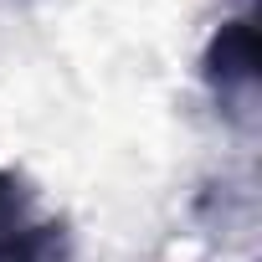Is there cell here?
Listing matches in <instances>:
<instances>
[{"label": "cell", "instance_id": "3", "mask_svg": "<svg viewBox=\"0 0 262 262\" xmlns=\"http://www.w3.org/2000/svg\"><path fill=\"white\" fill-rule=\"evenodd\" d=\"M26 221V195H21V180L11 170H0V236H6L11 226Z\"/></svg>", "mask_w": 262, "mask_h": 262}, {"label": "cell", "instance_id": "2", "mask_svg": "<svg viewBox=\"0 0 262 262\" xmlns=\"http://www.w3.org/2000/svg\"><path fill=\"white\" fill-rule=\"evenodd\" d=\"M0 262H72L67 221H21L0 236Z\"/></svg>", "mask_w": 262, "mask_h": 262}, {"label": "cell", "instance_id": "1", "mask_svg": "<svg viewBox=\"0 0 262 262\" xmlns=\"http://www.w3.org/2000/svg\"><path fill=\"white\" fill-rule=\"evenodd\" d=\"M262 67V52H257V26L252 16H231L216 26V36L206 41V57H201V77L206 88L216 93V103L226 113H247L257 103V72Z\"/></svg>", "mask_w": 262, "mask_h": 262}]
</instances>
